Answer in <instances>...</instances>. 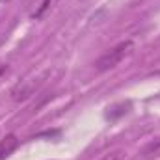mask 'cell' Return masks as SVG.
<instances>
[{"instance_id": "cell-6", "label": "cell", "mask_w": 160, "mask_h": 160, "mask_svg": "<svg viewBox=\"0 0 160 160\" xmlns=\"http://www.w3.org/2000/svg\"><path fill=\"white\" fill-rule=\"evenodd\" d=\"M48 4H50V0H43V4H41V8L38 9V11H36V15H34V17H41V15H43V11H45V9L48 8Z\"/></svg>"}, {"instance_id": "cell-3", "label": "cell", "mask_w": 160, "mask_h": 160, "mask_svg": "<svg viewBox=\"0 0 160 160\" xmlns=\"http://www.w3.org/2000/svg\"><path fill=\"white\" fill-rule=\"evenodd\" d=\"M19 145V140L15 134H8L0 140V160H6Z\"/></svg>"}, {"instance_id": "cell-7", "label": "cell", "mask_w": 160, "mask_h": 160, "mask_svg": "<svg viewBox=\"0 0 160 160\" xmlns=\"http://www.w3.org/2000/svg\"><path fill=\"white\" fill-rule=\"evenodd\" d=\"M4 73H6V67H0V77H2Z\"/></svg>"}, {"instance_id": "cell-1", "label": "cell", "mask_w": 160, "mask_h": 160, "mask_svg": "<svg viewBox=\"0 0 160 160\" xmlns=\"http://www.w3.org/2000/svg\"><path fill=\"white\" fill-rule=\"evenodd\" d=\"M134 50V43L132 41H121L119 45L112 47L110 50H106L95 63L97 71L99 73H104V71H110L114 67H118L121 62Z\"/></svg>"}, {"instance_id": "cell-2", "label": "cell", "mask_w": 160, "mask_h": 160, "mask_svg": "<svg viewBox=\"0 0 160 160\" xmlns=\"http://www.w3.org/2000/svg\"><path fill=\"white\" fill-rule=\"evenodd\" d=\"M45 77H47V73H45L43 77H38V78H24V80H21V82L11 89V99H13L15 102H22V101L30 99V97L36 93V89L43 84Z\"/></svg>"}, {"instance_id": "cell-5", "label": "cell", "mask_w": 160, "mask_h": 160, "mask_svg": "<svg viewBox=\"0 0 160 160\" xmlns=\"http://www.w3.org/2000/svg\"><path fill=\"white\" fill-rule=\"evenodd\" d=\"M121 158H123V153L116 151V153H110V155H106L102 160H121Z\"/></svg>"}, {"instance_id": "cell-8", "label": "cell", "mask_w": 160, "mask_h": 160, "mask_svg": "<svg viewBox=\"0 0 160 160\" xmlns=\"http://www.w3.org/2000/svg\"><path fill=\"white\" fill-rule=\"evenodd\" d=\"M4 2H9V0H0V4H4Z\"/></svg>"}, {"instance_id": "cell-4", "label": "cell", "mask_w": 160, "mask_h": 160, "mask_svg": "<svg viewBox=\"0 0 160 160\" xmlns=\"http://www.w3.org/2000/svg\"><path fill=\"white\" fill-rule=\"evenodd\" d=\"M142 158L143 160H155V158H160V138L149 142L143 151H142Z\"/></svg>"}]
</instances>
